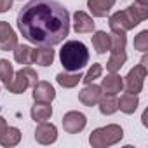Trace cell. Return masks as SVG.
Returning a JSON list of instances; mask_svg holds the SVG:
<instances>
[{"instance_id":"6da1fadb","label":"cell","mask_w":148,"mask_h":148,"mask_svg":"<svg viewBox=\"0 0 148 148\" xmlns=\"http://www.w3.org/2000/svg\"><path fill=\"white\" fill-rule=\"evenodd\" d=\"M18 30L35 47L63 44L70 33V12L56 0H30L18 14Z\"/></svg>"},{"instance_id":"7a4b0ae2","label":"cell","mask_w":148,"mask_h":148,"mask_svg":"<svg viewBox=\"0 0 148 148\" xmlns=\"http://www.w3.org/2000/svg\"><path fill=\"white\" fill-rule=\"evenodd\" d=\"M59 61L66 71H80L89 63V49L84 42L68 40L59 51Z\"/></svg>"},{"instance_id":"3957f363","label":"cell","mask_w":148,"mask_h":148,"mask_svg":"<svg viewBox=\"0 0 148 148\" xmlns=\"http://www.w3.org/2000/svg\"><path fill=\"white\" fill-rule=\"evenodd\" d=\"M124 138V129L119 124H108L94 129L89 134V145L92 148H108L120 143Z\"/></svg>"},{"instance_id":"277c9868","label":"cell","mask_w":148,"mask_h":148,"mask_svg":"<svg viewBox=\"0 0 148 148\" xmlns=\"http://www.w3.org/2000/svg\"><path fill=\"white\" fill-rule=\"evenodd\" d=\"M37 82H38V73H37L33 68L25 66V68H21L19 71H14L12 80H11L5 87H7V91L12 92V94H23L26 89L33 87Z\"/></svg>"},{"instance_id":"5b68a950","label":"cell","mask_w":148,"mask_h":148,"mask_svg":"<svg viewBox=\"0 0 148 148\" xmlns=\"http://www.w3.org/2000/svg\"><path fill=\"white\" fill-rule=\"evenodd\" d=\"M139 25V19L134 16L131 7L124 11H117L112 16H108V26L115 33H127L129 30H134Z\"/></svg>"},{"instance_id":"8992f818","label":"cell","mask_w":148,"mask_h":148,"mask_svg":"<svg viewBox=\"0 0 148 148\" xmlns=\"http://www.w3.org/2000/svg\"><path fill=\"white\" fill-rule=\"evenodd\" d=\"M148 75V68L143 64H136L129 70V73L124 77V89L131 94H139L145 86V79Z\"/></svg>"},{"instance_id":"52a82bcc","label":"cell","mask_w":148,"mask_h":148,"mask_svg":"<svg viewBox=\"0 0 148 148\" xmlns=\"http://www.w3.org/2000/svg\"><path fill=\"white\" fill-rule=\"evenodd\" d=\"M61 125L64 129V132L68 134H79L86 129L87 125V117L82 113V112H77V110H71V112H66L61 119Z\"/></svg>"},{"instance_id":"ba28073f","label":"cell","mask_w":148,"mask_h":148,"mask_svg":"<svg viewBox=\"0 0 148 148\" xmlns=\"http://www.w3.org/2000/svg\"><path fill=\"white\" fill-rule=\"evenodd\" d=\"M35 141L40 145H54L58 141V127L52 122H38V125L35 127Z\"/></svg>"},{"instance_id":"9c48e42d","label":"cell","mask_w":148,"mask_h":148,"mask_svg":"<svg viewBox=\"0 0 148 148\" xmlns=\"http://www.w3.org/2000/svg\"><path fill=\"white\" fill-rule=\"evenodd\" d=\"M101 91L103 94H108V96H117L122 92L124 89V79L119 75L117 71H108L106 77L101 80Z\"/></svg>"},{"instance_id":"30bf717a","label":"cell","mask_w":148,"mask_h":148,"mask_svg":"<svg viewBox=\"0 0 148 148\" xmlns=\"http://www.w3.org/2000/svg\"><path fill=\"white\" fill-rule=\"evenodd\" d=\"M18 45V35L7 21H0V51L9 52Z\"/></svg>"},{"instance_id":"8fae6325","label":"cell","mask_w":148,"mask_h":148,"mask_svg":"<svg viewBox=\"0 0 148 148\" xmlns=\"http://www.w3.org/2000/svg\"><path fill=\"white\" fill-rule=\"evenodd\" d=\"M56 99V89L47 80H38L33 86V101L38 103H52Z\"/></svg>"},{"instance_id":"7c38bea8","label":"cell","mask_w":148,"mask_h":148,"mask_svg":"<svg viewBox=\"0 0 148 148\" xmlns=\"http://www.w3.org/2000/svg\"><path fill=\"white\" fill-rule=\"evenodd\" d=\"M101 96H103L101 87H99V86H96V84L92 82V84H87V86L79 92V101H80L84 106L92 108V106H96V105H98V101L101 99Z\"/></svg>"},{"instance_id":"4fadbf2b","label":"cell","mask_w":148,"mask_h":148,"mask_svg":"<svg viewBox=\"0 0 148 148\" xmlns=\"http://www.w3.org/2000/svg\"><path fill=\"white\" fill-rule=\"evenodd\" d=\"M71 25H73V30H75L77 33H92L94 28H96V23H94L92 16H89L84 11H77L75 14H73Z\"/></svg>"},{"instance_id":"5bb4252c","label":"cell","mask_w":148,"mask_h":148,"mask_svg":"<svg viewBox=\"0 0 148 148\" xmlns=\"http://www.w3.org/2000/svg\"><path fill=\"white\" fill-rule=\"evenodd\" d=\"M56 51L52 47H35L32 49V64L38 66H51L54 63Z\"/></svg>"},{"instance_id":"9a60e30c","label":"cell","mask_w":148,"mask_h":148,"mask_svg":"<svg viewBox=\"0 0 148 148\" xmlns=\"http://www.w3.org/2000/svg\"><path fill=\"white\" fill-rule=\"evenodd\" d=\"M117 0H87V9L92 18H106L113 9Z\"/></svg>"},{"instance_id":"2e32d148","label":"cell","mask_w":148,"mask_h":148,"mask_svg":"<svg viewBox=\"0 0 148 148\" xmlns=\"http://www.w3.org/2000/svg\"><path fill=\"white\" fill-rule=\"evenodd\" d=\"M56 82L63 87V89H73L77 87L79 82H82V73L80 71H61L56 75Z\"/></svg>"},{"instance_id":"e0dca14e","label":"cell","mask_w":148,"mask_h":148,"mask_svg":"<svg viewBox=\"0 0 148 148\" xmlns=\"http://www.w3.org/2000/svg\"><path fill=\"white\" fill-rule=\"evenodd\" d=\"M117 103H119V110H120L122 113L132 115V113L138 110V106H139V98H138V94L124 92V94L120 96V99H117Z\"/></svg>"},{"instance_id":"ac0fdd59","label":"cell","mask_w":148,"mask_h":148,"mask_svg":"<svg viewBox=\"0 0 148 148\" xmlns=\"http://www.w3.org/2000/svg\"><path fill=\"white\" fill-rule=\"evenodd\" d=\"M92 47L98 54H106L110 52V33L103 32V30H98V32H92Z\"/></svg>"},{"instance_id":"d6986e66","label":"cell","mask_w":148,"mask_h":148,"mask_svg":"<svg viewBox=\"0 0 148 148\" xmlns=\"http://www.w3.org/2000/svg\"><path fill=\"white\" fill-rule=\"evenodd\" d=\"M30 117L35 122H45V120H49L52 117V106H51V103H38V101H35V105L30 110Z\"/></svg>"},{"instance_id":"ffe728a7","label":"cell","mask_w":148,"mask_h":148,"mask_svg":"<svg viewBox=\"0 0 148 148\" xmlns=\"http://www.w3.org/2000/svg\"><path fill=\"white\" fill-rule=\"evenodd\" d=\"M21 141V131L18 127H12L9 125L5 129V132L0 136V145H2L4 148H12V146H18Z\"/></svg>"},{"instance_id":"44dd1931","label":"cell","mask_w":148,"mask_h":148,"mask_svg":"<svg viewBox=\"0 0 148 148\" xmlns=\"http://www.w3.org/2000/svg\"><path fill=\"white\" fill-rule=\"evenodd\" d=\"M98 108L101 112V115H113L119 112V103H117V98L115 96H108V94H103L101 99L98 101Z\"/></svg>"},{"instance_id":"7402d4cb","label":"cell","mask_w":148,"mask_h":148,"mask_svg":"<svg viewBox=\"0 0 148 148\" xmlns=\"http://www.w3.org/2000/svg\"><path fill=\"white\" fill-rule=\"evenodd\" d=\"M12 52H14V61H16L18 64H25V66L32 64V47H30V45L18 44V45L12 49Z\"/></svg>"},{"instance_id":"603a6c76","label":"cell","mask_w":148,"mask_h":148,"mask_svg":"<svg viewBox=\"0 0 148 148\" xmlns=\"http://www.w3.org/2000/svg\"><path fill=\"white\" fill-rule=\"evenodd\" d=\"M125 61H127L125 51H122V52H110V59L106 61V70L108 71H120V68L125 64Z\"/></svg>"},{"instance_id":"cb8c5ba5","label":"cell","mask_w":148,"mask_h":148,"mask_svg":"<svg viewBox=\"0 0 148 148\" xmlns=\"http://www.w3.org/2000/svg\"><path fill=\"white\" fill-rule=\"evenodd\" d=\"M125 45H127L125 33H115V32L110 33V52H122L125 51Z\"/></svg>"},{"instance_id":"d4e9b609","label":"cell","mask_w":148,"mask_h":148,"mask_svg":"<svg viewBox=\"0 0 148 148\" xmlns=\"http://www.w3.org/2000/svg\"><path fill=\"white\" fill-rule=\"evenodd\" d=\"M14 77V66L9 59H0V80L4 86H7Z\"/></svg>"},{"instance_id":"484cf974","label":"cell","mask_w":148,"mask_h":148,"mask_svg":"<svg viewBox=\"0 0 148 148\" xmlns=\"http://www.w3.org/2000/svg\"><path fill=\"white\" fill-rule=\"evenodd\" d=\"M101 73H103V64L101 63H92V66L87 70L86 75H82V82L87 86V84H92L94 80H98L101 77Z\"/></svg>"},{"instance_id":"4316f807","label":"cell","mask_w":148,"mask_h":148,"mask_svg":"<svg viewBox=\"0 0 148 148\" xmlns=\"http://www.w3.org/2000/svg\"><path fill=\"white\" fill-rule=\"evenodd\" d=\"M129 7L134 12V16L139 19V23H143L148 18V2H143V0H134V4H131Z\"/></svg>"},{"instance_id":"83f0119b","label":"cell","mask_w":148,"mask_h":148,"mask_svg":"<svg viewBox=\"0 0 148 148\" xmlns=\"http://www.w3.org/2000/svg\"><path fill=\"white\" fill-rule=\"evenodd\" d=\"M134 49L139 51V52L148 51V30H143L134 37Z\"/></svg>"},{"instance_id":"f1b7e54d","label":"cell","mask_w":148,"mask_h":148,"mask_svg":"<svg viewBox=\"0 0 148 148\" xmlns=\"http://www.w3.org/2000/svg\"><path fill=\"white\" fill-rule=\"evenodd\" d=\"M12 2H14V0H0V14L11 11L12 9Z\"/></svg>"},{"instance_id":"f546056e","label":"cell","mask_w":148,"mask_h":148,"mask_svg":"<svg viewBox=\"0 0 148 148\" xmlns=\"http://www.w3.org/2000/svg\"><path fill=\"white\" fill-rule=\"evenodd\" d=\"M7 127H9V125H7V120H5L4 117H0V136L5 132V129H7Z\"/></svg>"},{"instance_id":"4dcf8cb0","label":"cell","mask_w":148,"mask_h":148,"mask_svg":"<svg viewBox=\"0 0 148 148\" xmlns=\"http://www.w3.org/2000/svg\"><path fill=\"white\" fill-rule=\"evenodd\" d=\"M143 2H148V0H143Z\"/></svg>"}]
</instances>
